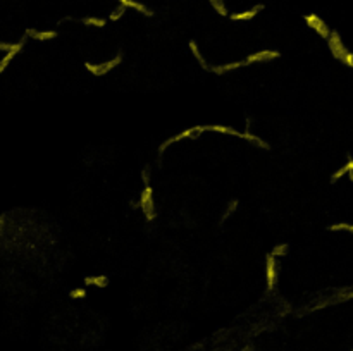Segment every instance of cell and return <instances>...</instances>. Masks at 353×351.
Instances as JSON below:
<instances>
[{
	"label": "cell",
	"mask_w": 353,
	"mask_h": 351,
	"mask_svg": "<svg viewBox=\"0 0 353 351\" xmlns=\"http://www.w3.org/2000/svg\"><path fill=\"white\" fill-rule=\"evenodd\" d=\"M327 47H329L333 57L338 59V61H343V59L347 57L348 48L343 45V41H341V36H340L338 31H331L329 33V36H327Z\"/></svg>",
	"instance_id": "obj_6"
},
{
	"label": "cell",
	"mask_w": 353,
	"mask_h": 351,
	"mask_svg": "<svg viewBox=\"0 0 353 351\" xmlns=\"http://www.w3.org/2000/svg\"><path fill=\"white\" fill-rule=\"evenodd\" d=\"M12 43H7V41H0V52H7L10 48Z\"/></svg>",
	"instance_id": "obj_22"
},
{
	"label": "cell",
	"mask_w": 353,
	"mask_h": 351,
	"mask_svg": "<svg viewBox=\"0 0 353 351\" xmlns=\"http://www.w3.org/2000/svg\"><path fill=\"white\" fill-rule=\"evenodd\" d=\"M124 14H126V7L119 5V7H116V9H114L112 12L109 14V19L110 21H119L122 16H124Z\"/></svg>",
	"instance_id": "obj_20"
},
{
	"label": "cell",
	"mask_w": 353,
	"mask_h": 351,
	"mask_svg": "<svg viewBox=\"0 0 353 351\" xmlns=\"http://www.w3.org/2000/svg\"><path fill=\"white\" fill-rule=\"evenodd\" d=\"M260 10H264V3H258V5H253L251 9L248 10H241V12H235V14H228L231 21H251L255 16H257Z\"/></svg>",
	"instance_id": "obj_12"
},
{
	"label": "cell",
	"mask_w": 353,
	"mask_h": 351,
	"mask_svg": "<svg viewBox=\"0 0 353 351\" xmlns=\"http://www.w3.org/2000/svg\"><path fill=\"white\" fill-rule=\"evenodd\" d=\"M85 286H95V287H107L109 286V277L99 274V276H86Z\"/></svg>",
	"instance_id": "obj_13"
},
{
	"label": "cell",
	"mask_w": 353,
	"mask_h": 351,
	"mask_svg": "<svg viewBox=\"0 0 353 351\" xmlns=\"http://www.w3.org/2000/svg\"><path fill=\"white\" fill-rule=\"evenodd\" d=\"M350 172H353V159H348L347 164H345L341 169H338V171L331 176V183H336L338 179H341L345 174H350Z\"/></svg>",
	"instance_id": "obj_15"
},
{
	"label": "cell",
	"mask_w": 353,
	"mask_h": 351,
	"mask_svg": "<svg viewBox=\"0 0 353 351\" xmlns=\"http://www.w3.org/2000/svg\"><path fill=\"white\" fill-rule=\"evenodd\" d=\"M341 62H343L345 65H348V67H353V52H348L347 57H345Z\"/></svg>",
	"instance_id": "obj_21"
},
{
	"label": "cell",
	"mask_w": 353,
	"mask_h": 351,
	"mask_svg": "<svg viewBox=\"0 0 353 351\" xmlns=\"http://www.w3.org/2000/svg\"><path fill=\"white\" fill-rule=\"evenodd\" d=\"M238 207H240V201H238V200L229 201L228 207H226V210H224V214H222V221H221V222H226V221H228V219L231 217V215L238 210Z\"/></svg>",
	"instance_id": "obj_18"
},
{
	"label": "cell",
	"mask_w": 353,
	"mask_h": 351,
	"mask_svg": "<svg viewBox=\"0 0 353 351\" xmlns=\"http://www.w3.org/2000/svg\"><path fill=\"white\" fill-rule=\"evenodd\" d=\"M121 62H122V54L119 52V54L114 55L110 61L100 62V64H92L90 61H86L85 62V69L90 72V74H93V76H106V74H109L110 71H114L117 65H121Z\"/></svg>",
	"instance_id": "obj_4"
},
{
	"label": "cell",
	"mask_w": 353,
	"mask_h": 351,
	"mask_svg": "<svg viewBox=\"0 0 353 351\" xmlns=\"http://www.w3.org/2000/svg\"><path fill=\"white\" fill-rule=\"evenodd\" d=\"M240 67H247V62L245 61H236V62H229V64H222V65H209V72H214L217 76H222L226 72L236 71Z\"/></svg>",
	"instance_id": "obj_11"
},
{
	"label": "cell",
	"mask_w": 353,
	"mask_h": 351,
	"mask_svg": "<svg viewBox=\"0 0 353 351\" xmlns=\"http://www.w3.org/2000/svg\"><path fill=\"white\" fill-rule=\"evenodd\" d=\"M57 31L54 30H47V31H40V30H33V28H28L26 30V36L24 38H31V40H36V41H48V40H54L57 38Z\"/></svg>",
	"instance_id": "obj_10"
},
{
	"label": "cell",
	"mask_w": 353,
	"mask_h": 351,
	"mask_svg": "<svg viewBox=\"0 0 353 351\" xmlns=\"http://www.w3.org/2000/svg\"><path fill=\"white\" fill-rule=\"evenodd\" d=\"M204 133H205V124H197V126H193V128L183 129L181 133H177V134H174V136L167 138V140L159 147V154H164V152H166L167 148L171 147V145L179 143V141L188 140V138H190V140H191V138H198V136H202Z\"/></svg>",
	"instance_id": "obj_3"
},
{
	"label": "cell",
	"mask_w": 353,
	"mask_h": 351,
	"mask_svg": "<svg viewBox=\"0 0 353 351\" xmlns=\"http://www.w3.org/2000/svg\"><path fill=\"white\" fill-rule=\"evenodd\" d=\"M281 57V52L278 50H269V48H265V50H258V52H253V54H250L247 59H245V62H247V65L250 64H260V62H269V61H276V59Z\"/></svg>",
	"instance_id": "obj_7"
},
{
	"label": "cell",
	"mask_w": 353,
	"mask_h": 351,
	"mask_svg": "<svg viewBox=\"0 0 353 351\" xmlns=\"http://www.w3.org/2000/svg\"><path fill=\"white\" fill-rule=\"evenodd\" d=\"M278 258L269 253L265 256V284H267V291H274L278 286Z\"/></svg>",
	"instance_id": "obj_5"
},
{
	"label": "cell",
	"mask_w": 353,
	"mask_h": 351,
	"mask_svg": "<svg viewBox=\"0 0 353 351\" xmlns=\"http://www.w3.org/2000/svg\"><path fill=\"white\" fill-rule=\"evenodd\" d=\"M24 41H26V38H23V40H19V41H16V43H12L10 45V48L9 50L3 54V57L0 59V74H3V72L7 71V67L10 65V62L16 59V55L19 54L21 50L24 48Z\"/></svg>",
	"instance_id": "obj_8"
},
{
	"label": "cell",
	"mask_w": 353,
	"mask_h": 351,
	"mask_svg": "<svg viewBox=\"0 0 353 351\" xmlns=\"http://www.w3.org/2000/svg\"><path fill=\"white\" fill-rule=\"evenodd\" d=\"M188 48H190V52L193 54V57L198 61V64H200V67L204 69V71H209V64L205 62V59H204V55H202V52H200V48H198V43L195 40H190L188 41Z\"/></svg>",
	"instance_id": "obj_14"
},
{
	"label": "cell",
	"mask_w": 353,
	"mask_h": 351,
	"mask_svg": "<svg viewBox=\"0 0 353 351\" xmlns=\"http://www.w3.org/2000/svg\"><path fill=\"white\" fill-rule=\"evenodd\" d=\"M205 131H212V133L228 134V136L240 138V140H245V141H250V143L258 145V147L264 148V150H269V148H271V145H269L267 141H264L260 136H257V134H251L248 129L245 131V133H241V131L235 129V128L224 126V124H205Z\"/></svg>",
	"instance_id": "obj_1"
},
{
	"label": "cell",
	"mask_w": 353,
	"mask_h": 351,
	"mask_svg": "<svg viewBox=\"0 0 353 351\" xmlns=\"http://www.w3.org/2000/svg\"><path fill=\"white\" fill-rule=\"evenodd\" d=\"M81 24L90 28H106L107 19H104V17H85V19H81Z\"/></svg>",
	"instance_id": "obj_16"
},
{
	"label": "cell",
	"mask_w": 353,
	"mask_h": 351,
	"mask_svg": "<svg viewBox=\"0 0 353 351\" xmlns=\"http://www.w3.org/2000/svg\"><path fill=\"white\" fill-rule=\"evenodd\" d=\"M69 298L71 300H85L86 298V287H74V289H71L69 291Z\"/></svg>",
	"instance_id": "obj_19"
},
{
	"label": "cell",
	"mask_w": 353,
	"mask_h": 351,
	"mask_svg": "<svg viewBox=\"0 0 353 351\" xmlns=\"http://www.w3.org/2000/svg\"><path fill=\"white\" fill-rule=\"evenodd\" d=\"M305 24L310 28V30L316 31L317 34H320V36L327 40L331 30H329V26H327V24L324 23V21L320 19L319 16H317V14H307V16H305Z\"/></svg>",
	"instance_id": "obj_9"
},
{
	"label": "cell",
	"mask_w": 353,
	"mask_h": 351,
	"mask_svg": "<svg viewBox=\"0 0 353 351\" xmlns=\"http://www.w3.org/2000/svg\"><path fill=\"white\" fill-rule=\"evenodd\" d=\"M138 207L141 208L143 215L148 222L155 221V201H153V190L150 186V177L143 174V190L140 193V201Z\"/></svg>",
	"instance_id": "obj_2"
},
{
	"label": "cell",
	"mask_w": 353,
	"mask_h": 351,
	"mask_svg": "<svg viewBox=\"0 0 353 351\" xmlns=\"http://www.w3.org/2000/svg\"><path fill=\"white\" fill-rule=\"evenodd\" d=\"M289 250V245H286V243H279V245H276L274 248H272L271 255L274 256V258H281V256H284L286 253H288Z\"/></svg>",
	"instance_id": "obj_17"
}]
</instances>
